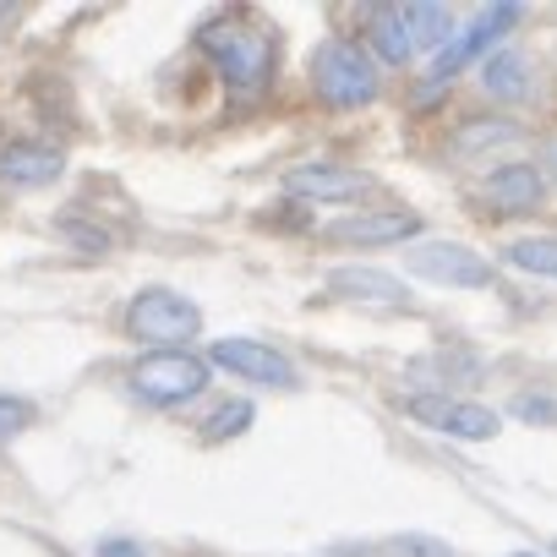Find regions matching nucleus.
Segmentation results:
<instances>
[{
	"label": "nucleus",
	"instance_id": "obj_21",
	"mask_svg": "<svg viewBox=\"0 0 557 557\" xmlns=\"http://www.w3.org/2000/svg\"><path fill=\"white\" fill-rule=\"evenodd\" d=\"M399 552H410V557H454L443 541H426V535H405V541H394Z\"/></svg>",
	"mask_w": 557,
	"mask_h": 557
},
{
	"label": "nucleus",
	"instance_id": "obj_8",
	"mask_svg": "<svg viewBox=\"0 0 557 557\" xmlns=\"http://www.w3.org/2000/svg\"><path fill=\"white\" fill-rule=\"evenodd\" d=\"M513 23H519V7H513V0H503V7L481 12V17H475V23H470L443 55H437V66H432V77H426V99H432L437 88H448V83H454V77H459V72H465V66H470V61H475L503 28H513Z\"/></svg>",
	"mask_w": 557,
	"mask_h": 557
},
{
	"label": "nucleus",
	"instance_id": "obj_7",
	"mask_svg": "<svg viewBox=\"0 0 557 557\" xmlns=\"http://www.w3.org/2000/svg\"><path fill=\"white\" fill-rule=\"evenodd\" d=\"M208 361L235 372V377H246V383H262V388H296L301 383L296 367L278 356L273 345H262V339H213Z\"/></svg>",
	"mask_w": 557,
	"mask_h": 557
},
{
	"label": "nucleus",
	"instance_id": "obj_11",
	"mask_svg": "<svg viewBox=\"0 0 557 557\" xmlns=\"http://www.w3.org/2000/svg\"><path fill=\"white\" fill-rule=\"evenodd\" d=\"M61 170H66V159L50 143H7L0 148V181L7 186H50V181H61Z\"/></svg>",
	"mask_w": 557,
	"mask_h": 557
},
{
	"label": "nucleus",
	"instance_id": "obj_2",
	"mask_svg": "<svg viewBox=\"0 0 557 557\" xmlns=\"http://www.w3.org/2000/svg\"><path fill=\"white\" fill-rule=\"evenodd\" d=\"M312 88L323 94V104L334 110H361L377 99L383 77L372 66V55L356 45V39H323L312 50Z\"/></svg>",
	"mask_w": 557,
	"mask_h": 557
},
{
	"label": "nucleus",
	"instance_id": "obj_14",
	"mask_svg": "<svg viewBox=\"0 0 557 557\" xmlns=\"http://www.w3.org/2000/svg\"><path fill=\"white\" fill-rule=\"evenodd\" d=\"M329 290L334 296H356V301H405L410 296L399 278L383 273V268H334L329 273Z\"/></svg>",
	"mask_w": 557,
	"mask_h": 557
},
{
	"label": "nucleus",
	"instance_id": "obj_9",
	"mask_svg": "<svg viewBox=\"0 0 557 557\" xmlns=\"http://www.w3.org/2000/svg\"><path fill=\"white\" fill-rule=\"evenodd\" d=\"M410 235H421V213H405V208H372V213H350L329 224V240L339 246H394Z\"/></svg>",
	"mask_w": 557,
	"mask_h": 557
},
{
	"label": "nucleus",
	"instance_id": "obj_12",
	"mask_svg": "<svg viewBox=\"0 0 557 557\" xmlns=\"http://www.w3.org/2000/svg\"><path fill=\"white\" fill-rule=\"evenodd\" d=\"M361 34H367V45H372L388 66H405V61L416 55V39H410V28H405V7H367Z\"/></svg>",
	"mask_w": 557,
	"mask_h": 557
},
{
	"label": "nucleus",
	"instance_id": "obj_10",
	"mask_svg": "<svg viewBox=\"0 0 557 557\" xmlns=\"http://www.w3.org/2000/svg\"><path fill=\"white\" fill-rule=\"evenodd\" d=\"M285 191L307 197V202H356L367 191V175H356L345 164H296L285 175Z\"/></svg>",
	"mask_w": 557,
	"mask_h": 557
},
{
	"label": "nucleus",
	"instance_id": "obj_6",
	"mask_svg": "<svg viewBox=\"0 0 557 557\" xmlns=\"http://www.w3.org/2000/svg\"><path fill=\"white\" fill-rule=\"evenodd\" d=\"M405 410L421 426H432L443 437H459V443H486V437L503 432V416L497 410L470 405V399H448V394H416V399H405Z\"/></svg>",
	"mask_w": 557,
	"mask_h": 557
},
{
	"label": "nucleus",
	"instance_id": "obj_25",
	"mask_svg": "<svg viewBox=\"0 0 557 557\" xmlns=\"http://www.w3.org/2000/svg\"><path fill=\"white\" fill-rule=\"evenodd\" d=\"M552 557H557V541H552Z\"/></svg>",
	"mask_w": 557,
	"mask_h": 557
},
{
	"label": "nucleus",
	"instance_id": "obj_20",
	"mask_svg": "<svg viewBox=\"0 0 557 557\" xmlns=\"http://www.w3.org/2000/svg\"><path fill=\"white\" fill-rule=\"evenodd\" d=\"M34 399H23V394H0V437H17V432H28L34 426Z\"/></svg>",
	"mask_w": 557,
	"mask_h": 557
},
{
	"label": "nucleus",
	"instance_id": "obj_19",
	"mask_svg": "<svg viewBox=\"0 0 557 557\" xmlns=\"http://www.w3.org/2000/svg\"><path fill=\"white\" fill-rule=\"evenodd\" d=\"M513 137H519V126H513V121H497V126H492V121H481V126H459V137H454V143H459V148L470 153V148H492V143H513Z\"/></svg>",
	"mask_w": 557,
	"mask_h": 557
},
{
	"label": "nucleus",
	"instance_id": "obj_24",
	"mask_svg": "<svg viewBox=\"0 0 557 557\" xmlns=\"http://www.w3.org/2000/svg\"><path fill=\"white\" fill-rule=\"evenodd\" d=\"M513 557H530V552H513Z\"/></svg>",
	"mask_w": 557,
	"mask_h": 557
},
{
	"label": "nucleus",
	"instance_id": "obj_17",
	"mask_svg": "<svg viewBox=\"0 0 557 557\" xmlns=\"http://www.w3.org/2000/svg\"><path fill=\"white\" fill-rule=\"evenodd\" d=\"M405 28H410L416 50H421V45H448L454 17H448V7H405Z\"/></svg>",
	"mask_w": 557,
	"mask_h": 557
},
{
	"label": "nucleus",
	"instance_id": "obj_3",
	"mask_svg": "<svg viewBox=\"0 0 557 557\" xmlns=\"http://www.w3.org/2000/svg\"><path fill=\"white\" fill-rule=\"evenodd\" d=\"M197 329H202V312H197L186 296L159 290V285H153V290H137L132 307H126V334L143 339V345H164V350H175V345L197 339Z\"/></svg>",
	"mask_w": 557,
	"mask_h": 557
},
{
	"label": "nucleus",
	"instance_id": "obj_15",
	"mask_svg": "<svg viewBox=\"0 0 557 557\" xmlns=\"http://www.w3.org/2000/svg\"><path fill=\"white\" fill-rule=\"evenodd\" d=\"M481 88L503 104H519L530 94V77H524V61L513 50H497L492 61H481Z\"/></svg>",
	"mask_w": 557,
	"mask_h": 557
},
{
	"label": "nucleus",
	"instance_id": "obj_23",
	"mask_svg": "<svg viewBox=\"0 0 557 557\" xmlns=\"http://www.w3.org/2000/svg\"><path fill=\"white\" fill-rule=\"evenodd\" d=\"M552 175H557V148H552Z\"/></svg>",
	"mask_w": 557,
	"mask_h": 557
},
{
	"label": "nucleus",
	"instance_id": "obj_1",
	"mask_svg": "<svg viewBox=\"0 0 557 557\" xmlns=\"http://www.w3.org/2000/svg\"><path fill=\"white\" fill-rule=\"evenodd\" d=\"M197 50L219 66V77L240 94H257L268 77H273V61H278V45L257 28H240V23H208L197 34Z\"/></svg>",
	"mask_w": 557,
	"mask_h": 557
},
{
	"label": "nucleus",
	"instance_id": "obj_5",
	"mask_svg": "<svg viewBox=\"0 0 557 557\" xmlns=\"http://www.w3.org/2000/svg\"><path fill=\"white\" fill-rule=\"evenodd\" d=\"M405 268L432 278V285H448V290H486L492 285V262L459 240H416L405 251Z\"/></svg>",
	"mask_w": 557,
	"mask_h": 557
},
{
	"label": "nucleus",
	"instance_id": "obj_22",
	"mask_svg": "<svg viewBox=\"0 0 557 557\" xmlns=\"http://www.w3.org/2000/svg\"><path fill=\"white\" fill-rule=\"evenodd\" d=\"M99 557H148V552L126 535H110V541H99Z\"/></svg>",
	"mask_w": 557,
	"mask_h": 557
},
{
	"label": "nucleus",
	"instance_id": "obj_13",
	"mask_svg": "<svg viewBox=\"0 0 557 557\" xmlns=\"http://www.w3.org/2000/svg\"><path fill=\"white\" fill-rule=\"evenodd\" d=\"M541 191H546V181H541L535 164H503V170H492V181H486V197H492L503 213H530V208H541Z\"/></svg>",
	"mask_w": 557,
	"mask_h": 557
},
{
	"label": "nucleus",
	"instance_id": "obj_16",
	"mask_svg": "<svg viewBox=\"0 0 557 557\" xmlns=\"http://www.w3.org/2000/svg\"><path fill=\"white\" fill-rule=\"evenodd\" d=\"M503 257H508V268H524V273H535V278H557V235L513 240Z\"/></svg>",
	"mask_w": 557,
	"mask_h": 557
},
{
	"label": "nucleus",
	"instance_id": "obj_18",
	"mask_svg": "<svg viewBox=\"0 0 557 557\" xmlns=\"http://www.w3.org/2000/svg\"><path fill=\"white\" fill-rule=\"evenodd\" d=\"M246 421H251V405H246V399H235V405H219V410L202 421V437H208V443L240 437V432H246Z\"/></svg>",
	"mask_w": 557,
	"mask_h": 557
},
{
	"label": "nucleus",
	"instance_id": "obj_4",
	"mask_svg": "<svg viewBox=\"0 0 557 557\" xmlns=\"http://www.w3.org/2000/svg\"><path fill=\"white\" fill-rule=\"evenodd\" d=\"M132 388L148 405H186L208 388V361L191 350H153L132 367Z\"/></svg>",
	"mask_w": 557,
	"mask_h": 557
}]
</instances>
